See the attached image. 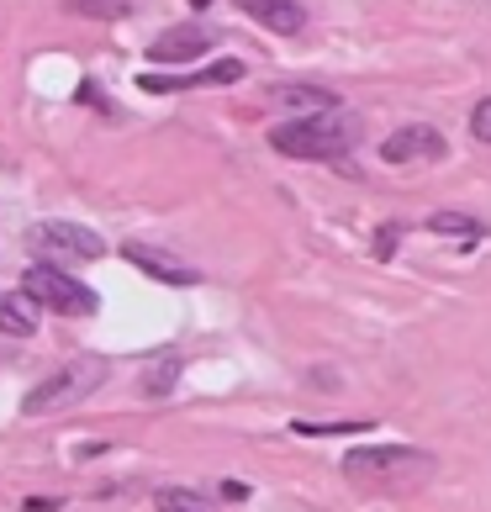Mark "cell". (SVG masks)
<instances>
[{
	"label": "cell",
	"instance_id": "11",
	"mask_svg": "<svg viewBox=\"0 0 491 512\" xmlns=\"http://www.w3.org/2000/svg\"><path fill=\"white\" fill-rule=\"evenodd\" d=\"M270 101L275 106H296V111H333V96L317 90V85H280V90H270Z\"/></svg>",
	"mask_w": 491,
	"mask_h": 512
},
{
	"label": "cell",
	"instance_id": "14",
	"mask_svg": "<svg viewBox=\"0 0 491 512\" xmlns=\"http://www.w3.org/2000/svg\"><path fill=\"white\" fill-rule=\"evenodd\" d=\"M175 375H180V359H175V354H164L159 365L148 370V381H143V391H148V396H164L169 386H175Z\"/></svg>",
	"mask_w": 491,
	"mask_h": 512
},
{
	"label": "cell",
	"instance_id": "17",
	"mask_svg": "<svg viewBox=\"0 0 491 512\" xmlns=\"http://www.w3.org/2000/svg\"><path fill=\"white\" fill-rule=\"evenodd\" d=\"M470 132H476L481 143H491V96L476 101V111H470Z\"/></svg>",
	"mask_w": 491,
	"mask_h": 512
},
{
	"label": "cell",
	"instance_id": "10",
	"mask_svg": "<svg viewBox=\"0 0 491 512\" xmlns=\"http://www.w3.org/2000/svg\"><path fill=\"white\" fill-rule=\"evenodd\" d=\"M238 11H243V16H254L259 27L280 32V37H291V32L307 27V16H301L296 0H238Z\"/></svg>",
	"mask_w": 491,
	"mask_h": 512
},
{
	"label": "cell",
	"instance_id": "8",
	"mask_svg": "<svg viewBox=\"0 0 491 512\" xmlns=\"http://www.w3.org/2000/svg\"><path fill=\"white\" fill-rule=\"evenodd\" d=\"M243 80V64L238 59H217L212 69H201V74H143V90L148 96H169V90H196V85H233Z\"/></svg>",
	"mask_w": 491,
	"mask_h": 512
},
{
	"label": "cell",
	"instance_id": "2",
	"mask_svg": "<svg viewBox=\"0 0 491 512\" xmlns=\"http://www.w3.org/2000/svg\"><path fill=\"white\" fill-rule=\"evenodd\" d=\"M349 481H360V486H407V481H423L433 460L423 449H354L349 460Z\"/></svg>",
	"mask_w": 491,
	"mask_h": 512
},
{
	"label": "cell",
	"instance_id": "5",
	"mask_svg": "<svg viewBox=\"0 0 491 512\" xmlns=\"http://www.w3.org/2000/svg\"><path fill=\"white\" fill-rule=\"evenodd\" d=\"M27 249L43 264H64V259H101L106 243H101V233L74 227V222H37L27 233Z\"/></svg>",
	"mask_w": 491,
	"mask_h": 512
},
{
	"label": "cell",
	"instance_id": "9",
	"mask_svg": "<svg viewBox=\"0 0 491 512\" xmlns=\"http://www.w3.org/2000/svg\"><path fill=\"white\" fill-rule=\"evenodd\" d=\"M122 259L127 264H138V270H148V275H154V280H164V286H196V270H191V264H175V259H164L159 249H148V243H127V249H122Z\"/></svg>",
	"mask_w": 491,
	"mask_h": 512
},
{
	"label": "cell",
	"instance_id": "20",
	"mask_svg": "<svg viewBox=\"0 0 491 512\" xmlns=\"http://www.w3.org/2000/svg\"><path fill=\"white\" fill-rule=\"evenodd\" d=\"M53 507H59V502H53V497H32L22 512H53Z\"/></svg>",
	"mask_w": 491,
	"mask_h": 512
},
{
	"label": "cell",
	"instance_id": "12",
	"mask_svg": "<svg viewBox=\"0 0 491 512\" xmlns=\"http://www.w3.org/2000/svg\"><path fill=\"white\" fill-rule=\"evenodd\" d=\"M32 328H37V317H32L27 301L0 296V333H6V338H32Z\"/></svg>",
	"mask_w": 491,
	"mask_h": 512
},
{
	"label": "cell",
	"instance_id": "16",
	"mask_svg": "<svg viewBox=\"0 0 491 512\" xmlns=\"http://www.w3.org/2000/svg\"><path fill=\"white\" fill-rule=\"evenodd\" d=\"M159 507L164 512H201V497H191V491H159Z\"/></svg>",
	"mask_w": 491,
	"mask_h": 512
},
{
	"label": "cell",
	"instance_id": "13",
	"mask_svg": "<svg viewBox=\"0 0 491 512\" xmlns=\"http://www.w3.org/2000/svg\"><path fill=\"white\" fill-rule=\"evenodd\" d=\"M428 227H433V233H460V238H481V222H470V217H455V212H433L428 217Z\"/></svg>",
	"mask_w": 491,
	"mask_h": 512
},
{
	"label": "cell",
	"instance_id": "15",
	"mask_svg": "<svg viewBox=\"0 0 491 512\" xmlns=\"http://www.w3.org/2000/svg\"><path fill=\"white\" fill-rule=\"evenodd\" d=\"M74 16H101V22H117V16H127L122 0H69Z\"/></svg>",
	"mask_w": 491,
	"mask_h": 512
},
{
	"label": "cell",
	"instance_id": "6",
	"mask_svg": "<svg viewBox=\"0 0 491 512\" xmlns=\"http://www.w3.org/2000/svg\"><path fill=\"white\" fill-rule=\"evenodd\" d=\"M449 154L444 132L428 127V122H412V127H396L391 138L381 143V159L386 164H439Z\"/></svg>",
	"mask_w": 491,
	"mask_h": 512
},
{
	"label": "cell",
	"instance_id": "1",
	"mask_svg": "<svg viewBox=\"0 0 491 512\" xmlns=\"http://www.w3.org/2000/svg\"><path fill=\"white\" fill-rule=\"evenodd\" d=\"M360 127L349 117H333V111H317V117H301L270 132V148L275 154H291V159H344Z\"/></svg>",
	"mask_w": 491,
	"mask_h": 512
},
{
	"label": "cell",
	"instance_id": "21",
	"mask_svg": "<svg viewBox=\"0 0 491 512\" xmlns=\"http://www.w3.org/2000/svg\"><path fill=\"white\" fill-rule=\"evenodd\" d=\"M191 6H196V11H206V6H212V0H191Z\"/></svg>",
	"mask_w": 491,
	"mask_h": 512
},
{
	"label": "cell",
	"instance_id": "18",
	"mask_svg": "<svg viewBox=\"0 0 491 512\" xmlns=\"http://www.w3.org/2000/svg\"><path fill=\"white\" fill-rule=\"evenodd\" d=\"M375 423H296V433H365Z\"/></svg>",
	"mask_w": 491,
	"mask_h": 512
},
{
	"label": "cell",
	"instance_id": "7",
	"mask_svg": "<svg viewBox=\"0 0 491 512\" xmlns=\"http://www.w3.org/2000/svg\"><path fill=\"white\" fill-rule=\"evenodd\" d=\"M206 48H212V32L191 22V27L159 32L154 43H148V59H154V64H191V59H201Z\"/></svg>",
	"mask_w": 491,
	"mask_h": 512
},
{
	"label": "cell",
	"instance_id": "3",
	"mask_svg": "<svg viewBox=\"0 0 491 512\" xmlns=\"http://www.w3.org/2000/svg\"><path fill=\"white\" fill-rule=\"evenodd\" d=\"M22 291L37 301V307H48V312H59V317H90L101 307L96 291L80 286L74 275H64L59 264H32V270L22 275Z\"/></svg>",
	"mask_w": 491,
	"mask_h": 512
},
{
	"label": "cell",
	"instance_id": "4",
	"mask_svg": "<svg viewBox=\"0 0 491 512\" xmlns=\"http://www.w3.org/2000/svg\"><path fill=\"white\" fill-rule=\"evenodd\" d=\"M101 375H106L101 359H74V365H64L59 375H48L43 386H32V391H27L22 412H27V417L59 412V407H69V402H80V396L96 391V386H101Z\"/></svg>",
	"mask_w": 491,
	"mask_h": 512
},
{
	"label": "cell",
	"instance_id": "19",
	"mask_svg": "<svg viewBox=\"0 0 491 512\" xmlns=\"http://www.w3.org/2000/svg\"><path fill=\"white\" fill-rule=\"evenodd\" d=\"M222 497H228V502H243V497H249V486H238V481H228V486H222Z\"/></svg>",
	"mask_w": 491,
	"mask_h": 512
}]
</instances>
